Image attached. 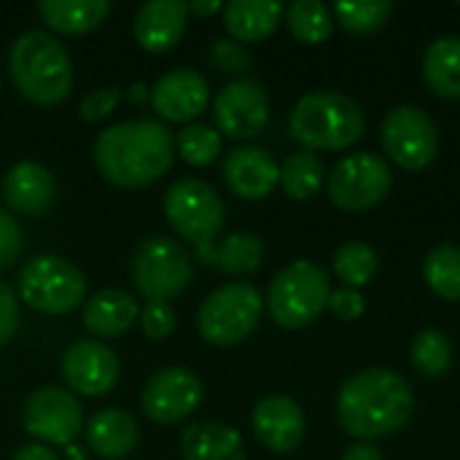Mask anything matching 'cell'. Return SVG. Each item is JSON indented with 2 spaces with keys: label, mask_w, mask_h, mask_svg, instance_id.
I'll return each mask as SVG.
<instances>
[{
  "label": "cell",
  "mask_w": 460,
  "mask_h": 460,
  "mask_svg": "<svg viewBox=\"0 0 460 460\" xmlns=\"http://www.w3.org/2000/svg\"><path fill=\"white\" fill-rule=\"evenodd\" d=\"M11 460H59V456L49 445L32 442V445H22Z\"/></svg>",
  "instance_id": "obj_41"
},
{
  "label": "cell",
  "mask_w": 460,
  "mask_h": 460,
  "mask_svg": "<svg viewBox=\"0 0 460 460\" xmlns=\"http://www.w3.org/2000/svg\"><path fill=\"white\" fill-rule=\"evenodd\" d=\"M40 19L65 35H81L100 27L111 16L108 0H40L38 3Z\"/></svg>",
  "instance_id": "obj_27"
},
{
  "label": "cell",
  "mask_w": 460,
  "mask_h": 460,
  "mask_svg": "<svg viewBox=\"0 0 460 460\" xmlns=\"http://www.w3.org/2000/svg\"><path fill=\"white\" fill-rule=\"evenodd\" d=\"M251 429H253V437L259 439V445H264L267 450H272L278 456H286L302 445L307 420H305L302 407L291 396L272 394V396H264L253 407Z\"/></svg>",
  "instance_id": "obj_17"
},
{
  "label": "cell",
  "mask_w": 460,
  "mask_h": 460,
  "mask_svg": "<svg viewBox=\"0 0 460 460\" xmlns=\"http://www.w3.org/2000/svg\"><path fill=\"white\" fill-rule=\"evenodd\" d=\"M286 24L299 43L318 46L334 30V13L321 0H294L286 11Z\"/></svg>",
  "instance_id": "obj_29"
},
{
  "label": "cell",
  "mask_w": 460,
  "mask_h": 460,
  "mask_svg": "<svg viewBox=\"0 0 460 460\" xmlns=\"http://www.w3.org/2000/svg\"><path fill=\"white\" fill-rule=\"evenodd\" d=\"M224 181L240 199H264L280 181V164L259 146H240L224 159Z\"/></svg>",
  "instance_id": "obj_18"
},
{
  "label": "cell",
  "mask_w": 460,
  "mask_h": 460,
  "mask_svg": "<svg viewBox=\"0 0 460 460\" xmlns=\"http://www.w3.org/2000/svg\"><path fill=\"white\" fill-rule=\"evenodd\" d=\"M19 329V299L8 283L0 280V348L11 342Z\"/></svg>",
  "instance_id": "obj_40"
},
{
  "label": "cell",
  "mask_w": 460,
  "mask_h": 460,
  "mask_svg": "<svg viewBox=\"0 0 460 460\" xmlns=\"http://www.w3.org/2000/svg\"><path fill=\"white\" fill-rule=\"evenodd\" d=\"M415 412L412 385L394 369L372 367L348 377L337 394V420L345 434L372 442L399 434Z\"/></svg>",
  "instance_id": "obj_2"
},
{
  "label": "cell",
  "mask_w": 460,
  "mask_h": 460,
  "mask_svg": "<svg viewBox=\"0 0 460 460\" xmlns=\"http://www.w3.org/2000/svg\"><path fill=\"white\" fill-rule=\"evenodd\" d=\"M377 253L367 243H345L334 253V275L345 283V288H361L375 280L377 275Z\"/></svg>",
  "instance_id": "obj_32"
},
{
  "label": "cell",
  "mask_w": 460,
  "mask_h": 460,
  "mask_svg": "<svg viewBox=\"0 0 460 460\" xmlns=\"http://www.w3.org/2000/svg\"><path fill=\"white\" fill-rule=\"evenodd\" d=\"M323 183H326V167L318 154L302 148L283 159L278 186L283 189L288 199H296V202L313 199L323 189Z\"/></svg>",
  "instance_id": "obj_28"
},
{
  "label": "cell",
  "mask_w": 460,
  "mask_h": 460,
  "mask_svg": "<svg viewBox=\"0 0 460 460\" xmlns=\"http://www.w3.org/2000/svg\"><path fill=\"white\" fill-rule=\"evenodd\" d=\"M129 100H132V102H140V105H143V102H151V89H148L143 81H137V84L129 86Z\"/></svg>",
  "instance_id": "obj_44"
},
{
  "label": "cell",
  "mask_w": 460,
  "mask_h": 460,
  "mask_svg": "<svg viewBox=\"0 0 460 460\" xmlns=\"http://www.w3.org/2000/svg\"><path fill=\"white\" fill-rule=\"evenodd\" d=\"M8 73L19 94L35 105H59L73 89L67 49L43 30L22 32L8 51Z\"/></svg>",
  "instance_id": "obj_3"
},
{
  "label": "cell",
  "mask_w": 460,
  "mask_h": 460,
  "mask_svg": "<svg viewBox=\"0 0 460 460\" xmlns=\"http://www.w3.org/2000/svg\"><path fill=\"white\" fill-rule=\"evenodd\" d=\"M175 154L194 167H208L221 156V132L208 124H186L175 135Z\"/></svg>",
  "instance_id": "obj_34"
},
{
  "label": "cell",
  "mask_w": 460,
  "mask_h": 460,
  "mask_svg": "<svg viewBox=\"0 0 460 460\" xmlns=\"http://www.w3.org/2000/svg\"><path fill=\"white\" fill-rule=\"evenodd\" d=\"M361 105L340 92H310L299 97L288 116V132L305 151H342L364 137Z\"/></svg>",
  "instance_id": "obj_4"
},
{
  "label": "cell",
  "mask_w": 460,
  "mask_h": 460,
  "mask_svg": "<svg viewBox=\"0 0 460 460\" xmlns=\"http://www.w3.org/2000/svg\"><path fill=\"white\" fill-rule=\"evenodd\" d=\"M22 248H24L22 226L11 213L0 210V270L11 267L22 256Z\"/></svg>",
  "instance_id": "obj_38"
},
{
  "label": "cell",
  "mask_w": 460,
  "mask_h": 460,
  "mask_svg": "<svg viewBox=\"0 0 460 460\" xmlns=\"http://www.w3.org/2000/svg\"><path fill=\"white\" fill-rule=\"evenodd\" d=\"M189 3L183 0H148L137 8L132 32L146 51H170L186 32Z\"/></svg>",
  "instance_id": "obj_19"
},
{
  "label": "cell",
  "mask_w": 460,
  "mask_h": 460,
  "mask_svg": "<svg viewBox=\"0 0 460 460\" xmlns=\"http://www.w3.org/2000/svg\"><path fill=\"white\" fill-rule=\"evenodd\" d=\"M164 216L170 226L197 248L221 234L226 208L221 194L208 181L181 178L164 191Z\"/></svg>",
  "instance_id": "obj_8"
},
{
  "label": "cell",
  "mask_w": 460,
  "mask_h": 460,
  "mask_svg": "<svg viewBox=\"0 0 460 460\" xmlns=\"http://www.w3.org/2000/svg\"><path fill=\"white\" fill-rule=\"evenodd\" d=\"M458 5H460V3H458Z\"/></svg>",
  "instance_id": "obj_46"
},
{
  "label": "cell",
  "mask_w": 460,
  "mask_h": 460,
  "mask_svg": "<svg viewBox=\"0 0 460 460\" xmlns=\"http://www.w3.org/2000/svg\"><path fill=\"white\" fill-rule=\"evenodd\" d=\"M97 172L121 189H143L159 181L175 159V140L156 119L119 121L102 129L92 146Z\"/></svg>",
  "instance_id": "obj_1"
},
{
  "label": "cell",
  "mask_w": 460,
  "mask_h": 460,
  "mask_svg": "<svg viewBox=\"0 0 460 460\" xmlns=\"http://www.w3.org/2000/svg\"><path fill=\"white\" fill-rule=\"evenodd\" d=\"M332 280L329 272L307 259L291 261L283 267L267 291V310L272 321L283 329H305L321 318L329 307Z\"/></svg>",
  "instance_id": "obj_5"
},
{
  "label": "cell",
  "mask_w": 460,
  "mask_h": 460,
  "mask_svg": "<svg viewBox=\"0 0 460 460\" xmlns=\"http://www.w3.org/2000/svg\"><path fill=\"white\" fill-rule=\"evenodd\" d=\"M332 13L350 35H372L391 19L394 5L388 0H342Z\"/></svg>",
  "instance_id": "obj_33"
},
{
  "label": "cell",
  "mask_w": 460,
  "mask_h": 460,
  "mask_svg": "<svg viewBox=\"0 0 460 460\" xmlns=\"http://www.w3.org/2000/svg\"><path fill=\"white\" fill-rule=\"evenodd\" d=\"M410 361L415 367V372H420L423 377H445L453 367V342L447 334L437 332V329H423L420 334H415L412 348H410Z\"/></svg>",
  "instance_id": "obj_31"
},
{
  "label": "cell",
  "mask_w": 460,
  "mask_h": 460,
  "mask_svg": "<svg viewBox=\"0 0 460 460\" xmlns=\"http://www.w3.org/2000/svg\"><path fill=\"white\" fill-rule=\"evenodd\" d=\"M342 460H385L383 453L372 445V442H356L353 447L345 450Z\"/></svg>",
  "instance_id": "obj_42"
},
{
  "label": "cell",
  "mask_w": 460,
  "mask_h": 460,
  "mask_svg": "<svg viewBox=\"0 0 460 460\" xmlns=\"http://www.w3.org/2000/svg\"><path fill=\"white\" fill-rule=\"evenodd\" d=\"M394 189V172L377 154L358 151L334 164L326 175L329 199L348 213H364L377 208Z\"/></svg>",
  "instance_id": "obj_9"
},
{
  "label": "cell",
  "mask_w": 460,
  "mask_h": 460,
  "mask_svg": "<svg viewBox=\"0 0 460 460\" xmlns=\"http://www.w3.org/2000/svg\"><path fill=\"white\" fill-rule=\"evenodd\" d=\"M140 442V426L137 420L119 410H100L97 415H92V420L86 423V445L94 456L105 460H121L132 456V450Z\"/></svg>",
  "instance_id": "obj_22"
},
{
  "label": "cell",
  "mask_w": 460,
  "mask_h": 460,
  "mask_svg": "<svg viewBox=\"0 0 460 460\" xmlns=\"http://www.w3.org/2000/svg\"><path fill=\"white\" fill-rule=\"evenodd\" d=\"M86 275L62 256L46 253L30 259L19 272V296L43 315H65L86 302Z\"/></svg>",
  "instance_id": "obj_7"
},
{
  "label": "cell",
  "mask_w": 460,
  "mask_h": 460,
  "mask_svg": "<svg viewBox=\"0 0 460 460\" xmlns=\"http://www.w3.org/2000/svg\"><path fill=\"white\" fill-rule=\"evenodd\" d=\"M264 313V296L251 283H226L205 296L197 313V329L216 348H234L248 340Z\"/></svg>",
  "instance_id": "obj_6"
},
{
  "label": "cell",
  "mask_w": 460,
  "mask_h": 460,
  "mask_svg": "<svg viewBox=\"0 0 460 460\" xmlns=\"http://www.w3.org/2000/svg\"><path fill=\"white\" fill-rule=\"evenodd\" d=\"M210 59L218 70L224 73H232V75H240V73H248L253 59L251 54L243 49V43L232 40V38H216L210 43Z\"/></svg>",
  "instance_id": "obj_35"
},
{
  "label": "cell",
  "mask_w": 460,
  "mask_h": 460,
  "mask_svg": "<svg viewBox=\"0 0 460 460\" xmlns=\"http://www.w3.org/2000/svg\"><path fill=\"white\" fill-rule=\"evenodd\" d=\"M137 318H140V307L132 294H127L124 288H102L86 299L81 323L94 337L111 340L127 334Z\"/></svg>",
  "instance_id": "obj_21"
},
{
  "label": "cell",
  "mask_w": 460,
  "mask_h": 460,
  "mask_svg": "<svg viewBox=\"0 0 460 460\" xmlns=\"http://www.w3.org/2000/svg\"><path fill=\"white\" fill-rule=\"evenodd\" d=\"M224 5L218 0H194V3H189V13H194V16H213Z\"/></svg>",
  "instance_id": "obj_43"
},
{
  "label": "cell",
  "mask_w": 460,
  "mask_h": 460,
  "mask_svg": "<svg viewBox=\"0 0 460 460\" xmlns=\"http://www.w3.org/2000/svg\"><path fill=\"white\" fill-rule=\"evenodd\" d=\"M137 321L143 334L151 340H167L175 332V313L167 302H146Z\"/></svg>",
  "instance_id": "obj_36"
},
{
  "label": "cell",
  "mask_w": 460,
  "mask_h": 460,
  "mask_svg": "<svg viewBox=\"0 0 460 460\" xmlns=\"http://www.w3.org/2000/svg\"><path fill=\"white\" fill-rule=\"evenodd\" d=\"M423 81L442 100H460V35L437 38L423 54Z\"/></svg>",
  "instance_id": "obj_26"
},
{
  "label": "cell",
  "mask_w": 460,
  "mask_h": 460,
  "mask_svg": "<svg viewBox=\"0 0 460 460\" xmlns=\"http://www.w3.org/2000/svg\"><path fill=\"white\" fill-rule=\"evenodd\" d=\"M329 310L340 318V321H356L364 315L367 310V299L361 291L356 288H334L332 296H329Z\"/></svg>",
  "instance_id": "obj_39"
},
{
  "label": "cell",
  "mask_w": 460,
  "mask_h": 460,
  "mask_svg": "<svg viewBox=\"0 0 460 460\" xmlns=\"http://www.w3.org/2000/svg\"><path fill=\"white\" fill-rule=\"evenodd\" d=\"M194 259L226 275H251L264 264V243L253 232H232L218 243L197 245Z\"/></svg>",
  "instance_id": "obj_23"
},
{
  "label": "cell",
  "mask_w": 460,
  "mask_h": 460,
  "mask_svg": "<svg viewBox=\"0 0 460 460\" xmlns=\"http://www.w3.org/2000/svg\"><path fill=\"white\" fill-rule=\"evenodd\" d=\"M383 148L394 164L407 172L431 167L439 156L437 121L418 105H399L383 121Z\"/></svg>",
  "instance_id": "obj_11"
},
{
  "label": "cell",
  "mask_w": 460,
  "mask_h": 460,
  "mask_svg": "<svg viewBox=\"0 0 460 460\" xmlns=\"http://www.w3.org/2000/svg\"><path fill=\"white\" fill-rule=\"evenodd\" d=\"M183 460H245V442L237 429L218 420H199L181 434Z\"/></svg>",
  "instance_id": "obj_24"
},
{
  "label": "cell",
  "mask_w": 460,
  "mask_h": 460,
  "mask_svg": "<svg viewBox=\"0 0 460 460\" xmlns=\"http://www.w3.org/2000/svg\"><path fill=\"white\" fill-rule=\"evenodd\" d=\"M65 460H89V458H86V450H84V447H78V445L73 442V445H67V447H65Z\"/></svg>",
  "instance_id": "obj_45"
},
{
  "label": "cell",
  "mask_w": 460,
  "mask_h": 460,
  "mask_svg": "<svg viewBox=\"0 0 460 460\" xmlns=\"http://www.w3.org/2000/svg\"><path fill=\"white\" fill-rule=\"evenodd\" d=\"M210 105V84L199 70L175 67L156 78L151 86V108L175 124H194L199 113Z\"/></svg>",
  "instance_id": "obj_16"
},
{
  "label": "cell",
  "mask_w": 460,
  "mask_h": 460,
  "mask_svg": "<svg viewBox=\"0 0 460 460\" xmlns=\"http://www.w3.org/2000/svg\"><path fill=\"white\" fill-rule=\"evenodd\" d=\"M119 356L97 340H78L62 356V377L67 388L81 396L111 394L119 383Z\"/></svg>",
  "instance_id": "obj_15"
},
{
  "label": "cell",
  "mask_w": 460,
  "mask_h": 460,
  "mask_svg": "<svg viewBox=\"0 0 460 460\" xmlns=\"http://www.w3.org/2000/svg\"><path fill=\"white\" fill-rule=\"evenodd\" d=\"M283 5L278 0H232L224 5V24L237 43H259L280 24Z\"/></svg>",
  "instance_id": "obj_25"
},
{
  "label": "cell",
  "mask_w": 460,
  "mask_h": 460,
  "mask_svg": "<svg viewBox=\"0 0 460 460\" xmlns=\"http://www.w3.org/2000/svg\"><path fill=\"white\" fill-rule=\"evenodd\" d=\"M22 423L40 445L67 447L84 434V407L73 391L59 385L35 388L22 410Z\"/></svg>",
  "instance_id": "obj_12"
},
{
  "label": "cell",
  "mask_w": 460,
  "mask_h": 460,
  "mask_svg": "<svg viewBox=\"0 0 460 460\" xmlns=\"http://www.w3.org/2000/svg\"><path fill=\"white\" fill-rule=\"evenodd\" d=\"M202 402V380L186 369V367H164L143 388L140 404L143 412L159 423V426H172L194 415V410Z\"/></svg>",
  "instance_id": "obj_14"
},
{
  "label": "cell",
  "mask_w": 460,
  "mask_h": 460,
  "mask_svg": "<svg viewBox=\"0 0 460 460\" xmlns=\"http://www.w3.org/2000/svg\"><path fill=\"white\" fill-rule=\"evenodd\" d=\"M423 280L429 288L447 299L460 302V248L458 245H437L423 259Z\"/></svg>",
  "instance_id": "obj_30"
},
{
  "label": "cell",
  "mask_w": 460,
  "mask_h": 460,
  "mask_svg": "<svg viewBox=\"0 0 460 460\" xmlns=\"http://www.w3.org/2000/svg\"><path fill=\"white\" fill-rule=\"evenodd\" d=\"M194 275L189 251L172 237L146 240L132 259V280L146 302H167L178 296Z\"/></svg>",
  "instance_id": "obj_10"
},
{
  "label": "cell",
  "mask_w": 460,
  "mask_h": 460,
  "mask_svg": "<svg viewBox=\"0 0 460 460\" xmlns=\"http://www.w3.org/2000/svg\"><path fill=\"white\" fill-rule=\"evenodd\" d=\"M119 100H121V89H116V86H100V89L89 92L81 100L78 113L86 121H100V119H105L119 105Z\"/></svg>",
  "instance_id": "obj_37"
},
{
  "label": "cell",
  "mask_w": 460,
  "mask_h": 460,
  "mask_svg": "<svg viewBox=\"0 0 460 460\" xmlns=\"http://www.w3.org/2000/svg\"><path fill=\"white\" fill-rule=\"evenodd\" d=\"M3 197L16 213L40 216L51 208L57 197V181L49 167H43L40 162L24 159L8 167L3 178Z\"/></svg>",
  "instance_id": "obj_20"
},
{
  "label": "cell",
  "mask_w": 460,
  "mask_h": 460,
  "mask_svg": "<svg viewBox=\"0 0 460 460\" xmlns=\"http://www.w3.org/2000/svg\"><path fill=\"white\" fill-rule=\"evenodd\" d=\"M213 121L229 140H251L270 121V97L261 81L234 78L213 100Z\"/></svg>",
  "instance_id": "obj_13"
}]
</instances>
